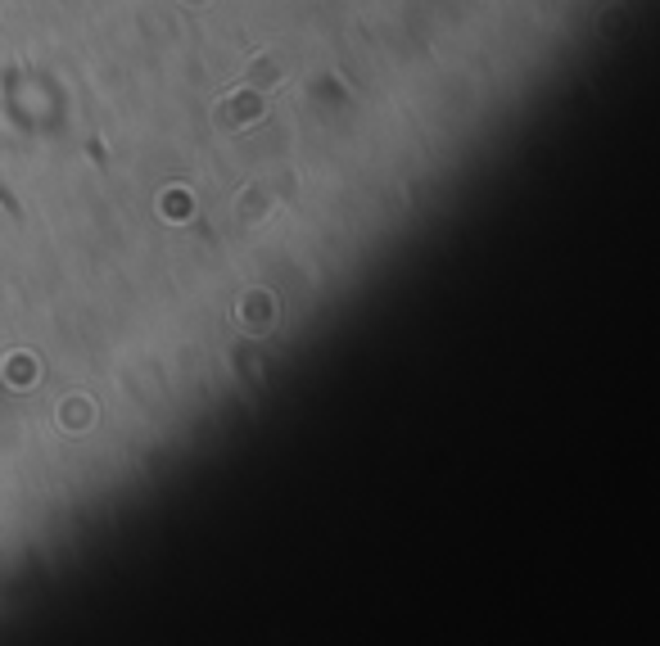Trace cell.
I'll use <instances>...</instances> for the list:
<instances>
[{"instance_id": "1", "label": "cell", "mask_w": 660, "mask_h": 646, "mask_svg": "<svg viewBox=\"0 0 660 646\" xmlns=\"http://www.w3.org/2000/svg\"><path fill=\"white\" fill-rule=\"evenodd\" d=\"M253 109H258V99H240V104L222 109V127H240V118H249Z\"/></svg>"}]
</instances>
